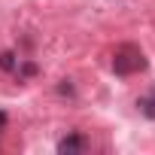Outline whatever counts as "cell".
Segmentation results:
<instances>
[{
    "label": "cell",
    "mask_w": 155,
    "mask_h": 155,
    "mask_svg": "<svg viewBox=\"0 0 155 155\" xmlns=\"http://www.w3.org/2000/svg\"><path fill=\"white\" fill-rule=\"evenodd\" d=\"M140 70H146V55H143V49L134 46V43L119 46L116 55H113V73H116V76H134V73H140Z\"/></svg>",
    "instance_id": "cell-1"
},
{
    "label": "cell",
    "mask_w": 155,
    "mask_h": 155,
    "mask_svg": "<svg viewBox=\"0 0 155 155\" xmlns=\"http://www.w3.org/2000/svg\"><path fill=\"white\" fill-rule=\"evenodd\" d=\"M88 149V140L82 134H67L61 143H58V152L61 155H76V152H85Z\"/></svg>",
    "instance_id": "cell-2"
},
{
    "label": "cell",
    "mask_w": 155,
    "mask_h": 155,
    "mask_svg": "<svg viewBox=\"0 0 155 155\" xmlns=\"http://www.w3.org/2000/svg\"><path fill=\"white\" fill-rule=\"evenodd\" d=\"M0 67H3L6 73H15V70H18V58H15L12 52H3V55H0Z\"/></svg>",
    "instance_id": "cell-3"
},
{
    "label": "cell",
    "mask_w": 155,
    "mask_h": 155,
    "mask_svg": "<svg viewBox=\"0 0 155 155\" xmlns=\"http://www.w3.org/2000/svg\"><path fill=\"white\" fill-rule=\"evenodd\" d=\"M137 107L143 110V116H149V119H155V94H152V97H143V101H140Z\"/></svg>",
    "instance_id": "cell-4"
},
{
    "label": "cell",
    "mask_w": 155,
    "mask_h": 155,
    "mask_svg": "<svg viewBox=\"0 0 155 155\" xmlns=\"http://www.w3.org/2000/svg\"><path fill=\"white\" fill-rule=\"evenodd\" d=\"M6 119H9L6 110H0V134H3V128H6Z\"/></svg>",
    "instance_id": "cell-5"
}]
</instances>
